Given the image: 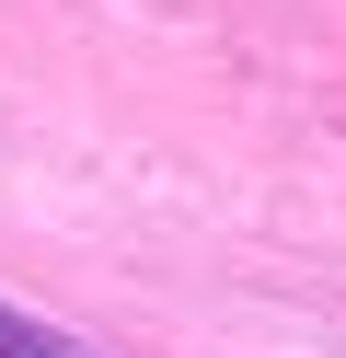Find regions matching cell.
I'll use <instances>...</instances> for the list:
<instances>
[{"mask_svg":"<svg viewBox=\"0 0 346 358\" xmlns=\"http://www.w3.org/2000/svg\"><path fill=\"white\" fill-rule=\"evenodd\" d=\"M0 358H92L81 335H58L46 312H23V301H0Z\"/></svg>","mask_w":346,"mask_h":358,"instance_id":"6da1fadb","label":"cell"}]
</instances>
